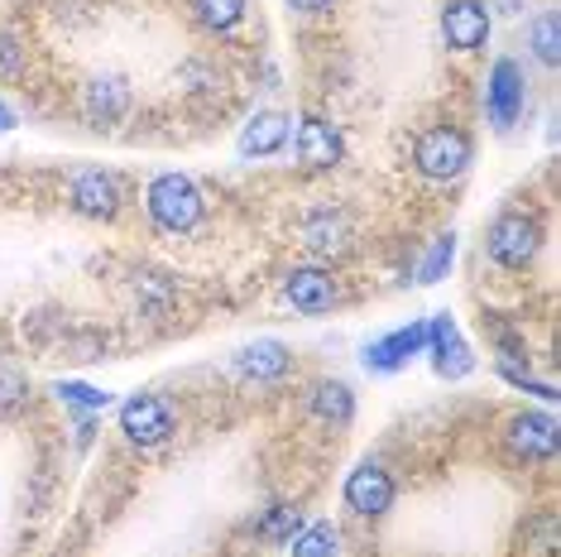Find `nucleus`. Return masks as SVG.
Returning <instances> with one entry per match:
<instances>
[{
    "label": "nucleus",
    "mask_w": 561,
    "mask_h": 557,
    "mask_svg": "<svg viewBox=\"0 0 561 557\" xmlns=\"http://www.w3.org/2000/svg\"><path fill=\"white\" fill-rule=\"evenodd\" d=\"M145 207L159 231H169V236L197 231L202 217H207V197H202L193 173H159V179L145 187Z\"/></svg>",
    "instance_id": "f257e3e1"
},
{
    "label": "nucleus",
    "mask_w": 561,
    "mask_h": 557,
    "mask_svg": "<svg viewBox=\"0 0 561 557\" xmlns=\"http://www.w3.org/2000/svg\"><path fill=\"white\" fill-rule=\"evenodd\" d=\"M470 159H476V145H470V135L461 130V125H427L413 145L417 173L432 179V183L461 179V173L470 169Z\"/></svg>",
    "instance_id": "f03ea898"
},
{
    "label": "nucleus",
    "mask_w": 561,
    "mask_h": 557,
    "mask_svg": "<svg viewBox=\"0 0 561 557\" xmlns=\"http://www.w3.org/2000/svg\"><path fill=\"white\" fill-rule=\"evenodd\" d=\"M542 250V221L533 212H500L484 231V255L500 270H528Z\"/></svg>",
    "instance_id": "7ed1b4c3"
},
{
    "label": "nucleus",
    "mask_w": 561,
    "mask_h": 557,
    "mask_svg": "<svg viewBox=\"0 0 561 557\" xmlns=\"http://www.w3.org/2000/svg\"><path fill=\"white\" fill-rule=\"evenodd\" d=\"M121 433L135 447H163L178 433V413L163 395H130L121 403Z\"/></svg>",
    "instance_id": "20e7f679"
},
{
    "label": "nucleus",
    "mask_w": 561,
    "mask_h": 557,
    "mask_svg": "<svg viewBox=\"0 0 561 557\" xmlns=\"http://www.w3.org/2000/svg\"><path fill=\"white\" fill-rule=\"evenodd\" d=\"M523 106H528V82H523V68L514 58H500L490 68V82H484V111H490L494 130H514Z\"/></svg>",
    "instance_id": "39448f33"
},
{
    "label": "nucleus",
    "mask_w": 561,
    "mask_h": 557,
    "mask_svg": "<svg viewBox=\"0 0 561 557\" xmlns=\"http://www.w3.org/2000/svg\"><path fill=\"white\" fill-rule=\"evenodd\" d=\"M393 496H399V490H393V476L379 462H360L346 476V486H341V500H346V510L355 519H385L393 510Z\"/></svg>",
    "instance_id": "423d86ee"
},
{
    "label": "nucleus",
    "mask_w": 561,
    "mask_h": 557,
    "mask_svg": "<svg viewBox=\"0 0 561 557\" xmlns=\"http://www.w3.org/2000/svg\"><path fill=\"white\" fill-rule=\"evenodd\" d=\"M72 212L87 221H116L121 207H125V183L121 173H106V169H82L72 179Z\"/></svg>",
    "instance_id": "0eeeda50"
},
{
    "label": "nucleus",
    "mask_w": 561,
    "mask_h": 557,
    "mask_svg": "<svg viewBox=\"0 0 561 557\" xmlns=\"http://www.w3.org/2000/svg\"><path fill=\"white\" fill-rule=\"evenodd\" d=\"M427 356L442 379H466L476 371V351H470V341L461 337L451 312H437V318L427 322Z\"/></svg>",
    "instance_id": "6e6552de"
},
{
    "label": "nucleus",
    "mask_w": 561,
    "mask_h": 557,
    "mask_svg": "<svg viewBox=\"0 0 561 557\" xmlns=\"http://www.w3.org/2000/svg\"><path fill=\"white\" fill-rule=\"evenodd\" d=\"M293 155H298V163H302V169H312V173L336 169V163L346 159V135H341L327 116H298Z\"/></svg>",
    "instance_id": "1a4fd4ad"
},
{
    "label": "nucleus",
    "mask_w": 561,
    "mask_h": 557,
    "mask_svg": "<svg viewBox=\"0 0 561 557\" xmlns=\"http://www.w3.org/2000/svg\"><path fill=\"white\" fill-rule=\"evenodd\" d=\"M490 39V5L484 0H446L442 5V44L451 54H476Z\"/></svg>",
    "instance_id": "9d476101"
},
{
    "label": "nucleus",
    "mask_w": 561,
    "mask_h": 557,
    "mask_svg": "<svg viewBox=\"0 0 561 557\" xmlns=\"http://www.w3.org/2000/svg\"><path fill=\"white\" fill-rule=\"evenodd\" d=\"M284 298L302 318H322V312H331L341 303V284L327 270H317V264H298V270H288V278H284Z\"/></svg>",
    "instance_id": "9b49d317"
},
{
    "label": "nucleus",
    "mask_w": 561,
    "mask_h": 557,
    "mask_svg": "<svg viewBox=\"0 0 561 557\" xmlns=\"http://www.w3.org/2000/svg\"><path fill=\"white\" fill-rule=\"evenodd\" d=\"M423 351H427V322H408V327H399V332L369 341L365 371L369 375H393V371H403L413 356H423Z\"/></svg>",
    "instance_id": "f8f14e48"
},
{
    "label": "nucleus",
    "mask_w": 561,
    "mask_h": 557,
    "mask_svg": "<svg viewBox=\"0 0 561 557\" xmlns=\"http://www.w3.org/2000/svg\"><path fill=\"white\" fill-rule=\"evenodd\" d=\"M504 442L518 462H547L557 452V418L552 413H514L504 423Z\"/></svg>",
    "instance_id": "ddd939ff"
},
{
    "label": "nucleus",
    "mask_w": 561,
    "mask_h": 557,
    "mask_svg": "<svg viewBox=\"0 0 561 557\" xmlns=\"http://www.w3.org/2000/svg\"><path fill=\"white\" fill-rule=\"evenodd\" d=\"M288 139H293V121L284 111H254V116L240 125L236 149H240V159H274L288 149Z\"/></svg>",
    "instance_id": "4468645a"
},
{
    "label": "nucleus",
    "mask_w": 561,
    "mask_h": 557,
    "mask_svg": "<svg viewBox=\"0 0 561 557\" xmlns=\"http://www.w3.org/2000/svg\"><path fill=\"white\" fill-rule=\"evenodd\" d=\"M125 111H130V87H125L121 78H92L82 87V116L87 125H96V130H111Z\"/></svg>",
    "instance_id": "2eb2a0df"
},
{
    "label": "nucleus",
    "mask_w": 561,
    "mask_h": 557,
    "mask_svg": "<svg viewBox=\"0 0 561 557\" xmlns=\"http://www.w3.org/2000/svg\"><path fill=\"white\" fill-rule=\"evenodd\" d=\"M236 371L245 379L270 385V379H284L293 371V351L284 346V341H274V337H260V341H250V346L236 351Z\"/></svg>",
    "instance_id": "dca6fc26"
},
{
    "label": "nucleus",
    "mask_w": 561,
    "mask_h": 557,
    "mask_svg": "<svg viewBox=\"0 0 561 557\" xmlns=\"http://www.w3.org/2000/svg\"><path fill=\"white\" fill-rule=\"evenodd\" d=\"M302 246H308L312 255H322V260L346 255V250H351V221L341 217L336 207L312 212V217L302 221Z\"/></svg>",
    "instance_id": "f3484780"
},
{
    "label": "nucleus",
    "mask_w": 561,
    "mask_h": 557,
    "mask_svg": "<svg viewBox=\"0 0 561 557\" xmlns=\"http://www.w3.org/2000/svg\"><path fill=\"white\" fill-rule=\"evenodd\" d=\"M308 413L322 418L327 428H346L355 418V389L346 379H317L308 389Z\"/></svg>",
    "instance_id": "a211bd4d"
},
{
    "label": "nucleus",
    "mask_w": 561,
    "mask_h": 557,
    "mask_svg": "<svg viewBox=\"0 0 561 557\" xmlns=\"http://www.w3.org/2000/svg\"><path fill=\"white\" fill-rule=\"evenodd\" d=\"M528 44H533V58H538L542 68H557L561 62V15L557 10H542V15L528 24Z\"/></svg>",
    "instance_id": "6ab92c4d"
},
{
    "label": "nucleus",
    "mask_w": 561,
    "mask_h": 557,
    "mask_svg": "<svg viewBox=\"0 0 561 557\" xmlns=\"http://www.w3.org/2000/svg\"><path fill=\"white\" fill-rule=\"evenodd\" d=\"M293 557H341L336 524H308L293 534Z\"/></svg>",
    "instance_id": "aec40b11"
},
{
    "label": "nucleus",
    "mask_w": 561,
    "mask_h": 557,
    "mask_svg": "<svg viewBox=\"0 0 561 557\" xmlns=\"http://www.w3.org/2000/svg\"><path fill=\"white\" fill-rule=\"evenodd\" d=\"M451 264H456V231H442L427 246L423 264H417V284H442V278L451 274Z\"/></svg>",
    "instance_id": "412c9836"
},
{
    "label": "nucleus",
    "mask_w": 561,
    "mask_h": 557,
    "mask_svg": "<svg viewBox=\"0 0 561 557\" xmlns=\"http://www.w3.org/2000/svg\"><path fill=\"white\" fill-rule=\"evenodd\" d=\"M254 528H260V538H270V543H293V534L302 528V514L293 510V504H270V510H260Z\"/></svg>",
    "instance_id": "4be33fe9"
},
{
    "label": "nucleus",
    "mask_w": 561,
    "mask_h": 557,
    "mask_svg": "<svg viewBox=\"0 0 561 557\" xmlns=\"http://www.w3.org/2000/svg\"><path fill=\"white\" fill-rule=\"evenodd\" d=\"M193 10H197V20L207 24V30L216 34H231L240 20H245V0H193Z\"/></svg>",
    "instance_id": "5701e85b"
},
{
    "label": "nucleus",
    "mask_w": 561,
    "mask_h": 557,
    "mask_svg": "<svg viewBox=\"0 0 561 557\" xmlns=\"http://www.w3.org/2000/svg\"><path fill=\"white\" fill-rule=\"evenodd\" d=\"M54 395L68 403V409H111V389H96V385H87V379H58L54 385Z\"/></svg>",
    "instance_id": "b1692460"
},
{
    "label": "nucleus",
    "mask_w": 561,
    "mask_h": 557,
    "mask_svg": "<svg viewBox=\"0 0 561 557\" xmlns=\"http://www.w3.org/2000/svg\"><path fill=\"white\" fill-rule=\"evenodd\" d=\"M500 375H504L514 389H528V395H538V399H547V403L557 399V385H552V379H538L533 371H523V365H514L508 356H500Z\"/></svg>",
    "instance_id": "393cba45"
},
{
    "label": "nucleus",
    "mask_w": 561,
    "mask_h": 557,
    "mask_svg": "<svg viewBox=\"0 0 561 557\" xmlns=\"http://www.w3.org/2000/svg\"><path fill=\"white\" fill-rule=\"evenodd\" d=\"M20 54H24V48L15 39H0V78H15V72H20Z\"/></svg>",
    "instance_id": "a878e982"
},
{
    "label": "nucleus",
    "mask_w": 561,
    "mask_h": 557,
    "mask_svg": "<svg viewBox=\"0 0 561 557\" xmlns=\"http://www.w3.org/2000/svg\"><path fill=\"white\" fill-rule=\"evenodd\" d=\"M284 5L293 10V15H327L336 0H284Z\"/></svg>",
    "instance_id": "bb28decb"
},
{
    "label": "nucleus",
    "mask_w": 561,
    "mask_h": 557,
    "mask_svg": "<svg viewBox=\"0 0 561 557\" xmlns=\"http://www.w3.org/2000/svg\"><path fill=\"white\" fill-rule=\"evenodd\" d=\"M490 10H500V15H518V10H528V0H484Z\"/></svg>",
    "instance_id": "cd10ccee"
},
{
    "label": "nucleus",
    "mask_w": 561,
    "mask_h": 557,
    "mask_svg": "<svg viewBox=\"0 0 561 557\" xmlns=\"http://www.w3.org/2000/svg\"><path fill=\"white\" fill-rule=\"evenodd\" d=\"M20 125V116H15V106H10V101H0V135H10Z\"/></svg>",
    "instance_id": "c85d7f7f"
}]
</instances>
